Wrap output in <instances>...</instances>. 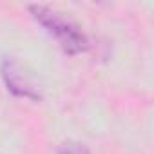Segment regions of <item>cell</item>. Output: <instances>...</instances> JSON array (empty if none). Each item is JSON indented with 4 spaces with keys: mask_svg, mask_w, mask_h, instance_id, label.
<instances>
[{
    "mask_svg": "<svg viewBox=\"0 0 154 154\" xmlns=\"http://www.w3.org/2000/svg\"><path fill=\"white\" fill-rule=\"evenodd\" d=\"M56 154H91L87 147H84L82 143H76V141H65Z\"/></svg>",
    "mask_w": 154,
    "mask_h": 154,
    "instance_id": "obj_3",
    "label": "cell"
},
{
    "mask_svg": "<svg viewBox=\"0 0 154 154\" xmlns=\"http://www.w3.org/2000/svg\"><path fill=\"white\" fill-rule=\"evenodd\" d=\"M0 72H2V78L8 85V89L22 98H31V100H38L40 93L33 82V78L24 71V67L13 60V58H6L2 62V67H0Z\"/></svg>",
    "mask_w": 154,
    "mask_h": 154,
    "instance_id": "obj_2",
    "label": "cell"
},
{
    "mask_svg": "<svg viewBox=\"0 0 154 154\" xmlns=\"http://www.w3.org/2000/svg\"><path fill=\"white\" fill-rule=\"evenodd\" d=\"M29 11L33 13L35 20L58 42V45L67 54H78L89 49V40L85 33L62 13L45 6H29Z\"/></svg>",
    "mask_w": 154,
    "mask_h": 154,
    "instance_id": "obj_1",
    "label": "cell"
}]
</instances>
